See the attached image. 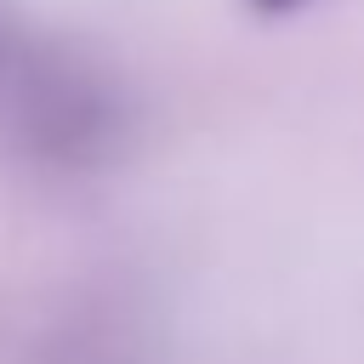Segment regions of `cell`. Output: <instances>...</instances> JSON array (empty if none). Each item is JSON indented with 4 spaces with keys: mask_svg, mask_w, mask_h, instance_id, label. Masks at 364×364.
Segmentation results:
<instances>
[{
    "mask_svg": "<svg viewBox=\"0 0 364 364\" xmlns=\"http://www.w3.org/2000/svg\"><path fill=\"white\" fill-rule=\"evenodd\" d=\"M250 11H262V17H284V11H296V6H307V0H245Z\"/></svg>",
    "mask_w": 364,
    "mask_h": 364,
    "instance_id": "obj_1",
    "label": "cell"
}]
</instances>
